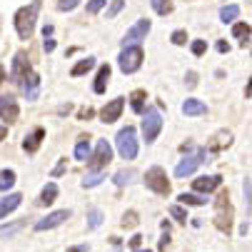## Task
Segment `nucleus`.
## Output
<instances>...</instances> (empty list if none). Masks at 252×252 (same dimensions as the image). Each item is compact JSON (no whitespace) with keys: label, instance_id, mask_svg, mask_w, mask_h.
I'll list each match as a JSON object with an SVG mask.
<instances>
[{"label":"nucleus","instance_id":"nucleus-31","mask_svg":"<svg viewBox=\"0 0 252 252\" xmlns=\"http://www.w3.org/2000/svg\"><path fill=\"white\" fill-rule=\"evenodd\" d=\"M25 227V220H18V222H13V225H5V227H0V237H10V235H15L18 230H23Z\"/></svg>","mask_w":252,"mask_h":252},{"label":"nucleus","instance_id":"nucleus-39","mask_svg":"<svg viewBox=\"0 0 252 252\" xmlns=\"http://www.w3.org/2000/svg\"><path fill=\"white\" fill-rule=\"evenodd\" d=\"M65 170H67V162H65V160H60V162H58V165L53 167V172H50V175H53V177H60V175L65 172Z\"/></svg>","mask_w":252,"mask_h":252},{"label":"nucleus","instance_id":"nucleus-51","mask_svg":"<svg viewBox=\"0 0 252 252\" xmlns=\"http://www.w3.org/2000/svg\"><path fill=\"white\" fill-rule=\"evenodd\" d=\"M5 80V70H3V65H0V83Z\"/></svg>","mask_w":252,"mask_h":252},{"label":"nucleus","instance_id":"nucleus-13","mask_svg":"<svg viewBox=\"0 0 252 252\" xmlns=\"http://www.w3.org/2000/svg\"><path fill=\"white\" fill-rule=\"evenodd\" d=\"M28 73H30L28 55H25V53H15V58H13V70H10V78H13L15 83H20V80H23Z\"/></svg>","mask_w":252,"mask_h":252},{"label":"nucleus","instance_id":"nucleus-26","mask_svg":"<svg viewBox=\"0 0 252 252\" xmlns=\"http://www.w3.org/2000/svg\"><path fill=\"white\" fill-rule=\"evenodd\" d=\"M177 200H180V205H183V207H188V205H205V202H207L205 197H200V195H192V192H183V195H180Z\"/></svg>","mask_w":252,"mask_h":252},{"label":"nucleus","instance_id":"nucleus-40","mask_svg":"<svg viewBox=\"0 0 252 252\" xmlns=\"http://www.w3.org/2000/svg\"><path fill=\"white\" fill-rule=\"evenodd\" d=\"M90 250V245H73V247H67L65 252H88Z\"/></svg>","mask_w":252,"mask_h":252},{"label":"nucleus","instance_id":"nucleus-17","mask_svg":"<svg viewBox=\"0 0 252 252\" xmlns=\"http://www.w3.org/2000/svg\"><path fill=\"white\" fill-rule=\"evenodd\" d=\"M107 80H110V65H100V70H97V78H95V85H93V90L97 93V95H102L105 93V88H107Z\"/></svg>","mask_w":252,"mask_h":252},{"label":"nucleus","instance_id":"nucleus-42","mask_svg":"<svg viewBox=\"0 0 252 252\" xmlns=\"http://www.w3.org/2000/svg\"><path fill=\"white\" fill-rule=\"evenodd\" d=\"M78 118H80V120H88V118H93V107H83V110L78 113Z\"/></svg>","mask_w":252,"mask_h":252},{"label":"nucleus","instance_id":"nucleus-24","mask_svg":"<svg viewBox=\"0 0 252 252\" xmlns=\"http://www.w3.org/2000/svg\"><path fill=\"white\" fill-rule=\"evenodd\" d=\"M105 180V172L102 170H93L90 175H85L83 177V188H95V185H100Z\"/></svg>","mask_w":252,"mask_h":252},{"label":"nucleus","instance_id":"nucleus-9","mask_svg":"<svg viewBox=\"0 0 252 252\" xmlns=\"http://www.w3.org/2000/svg\"><path fill=\"white\" fill-rule=\"evenodd\" d=\"M67 218H70V210H55V212H50V215H48V218H43L40 222H35V230H38V232L53 230V227L63 225Z\"/></svg>","mask_w":252,"mask_h":252},{"label":"nucleus","instance_id":"nucleus-23","mask_svg":"<svg viewBox=\"0 0 252 252\" xmlns=\"http://www.w3.org/2000/svg\"><path fill=\"white\" fill-rule=\"evenodd\" d=\"M137 177V170H120V172H115V185L118 188H123V185H127V183H132V180Z\"/></svg>","mask_w":252,"mask_h":252},{"label":"nucleus","instance_id":"nucleus-11","mask_svg":"<svg viewBox=\"0 0 252 252\" xmlns=\"http://www.w3.org/2000/svg\"><path fill=\"white\" fill-rule=\"evenodd\" d=\"M123 107H125V97H115V100H110L102 110H100V120L102 123H115L118 118H120V113H123Z\"/></svg>","mask_w":252,"mask_h":252},{"label":"nucleus","instance_id":"nucleus-14","mask_svg":"<svg viewBox=\"0 0 252 252\" xmlns=\"http://www.w3.org/2000/svg\"><path fill=\"white\" fill-rule=\"evenodd\" d=\"M220 175H202V177H197V180H192V190H197V192H212V190H218L220 188Z\"/></svg>","mask_w":252,"mask_h":252},{"label":"nucleus","instance_id":"nucleus-48","mask_svg":"<svg viewBox=\"0 0 252 252\" xmlns=\"http://www.w3.org/2000/svg\"><path fill=\"white\" fill-rule=\"evenodd\" d=\"M50 35H53V25H45L43 28V38H50Z\"/></svg>","mask_w":252,"mask_h":252},{"label":"nucleus","instance_id":"nucleus-15","mask_svg":"<svg viewBox=\"0 0 252 252\" xmlns=\"http://www.w3.org/2000/svg\"><path fill=\"white\" fill-rule=\"evenodd\" d=\"M43 137H45V130L43 127H35L25 140H23V148H25V153H35L40 148V142H43Z\"/></svg>","mask_w":252,"mask_h":252},{"label":"nucleus","instance_id":"nucleus-16","mask_svg":"<svg viewBox=\"0 0 252 252\" xmlns=\"http://www.w3.org/2000/svg\"><path fill=\"white\" fill-rule=\"evenodd\" d=\"M183 113H185V115H190V118H195V115H205V113H207V105H205L202 100L188 97V100L183 102Z\"/></svg>","mask_w":252,"mask_h":252},{"label":"nucleus","instance_id":"nucleus-45","mask_svg":"<svg viewBox=\"0 0 252 252\" xmlns=\"http://www.w3.org/2000/svg\"><path fill=\"white\" fill-rule=\"evenodd\" d=\"M197 85V75L195 73H188V88H195Z\"/></svg>","mask_w":252,"mask_h":252},{"label":"nucleus","instance_id":"nucleus-32","mask_svg":"<svg viewBox=\"0 0 252 252\" xmlns=\"http://www.w3.org/2000/svg\"><path fill=\"white\" fill-rule=\"evenodd\" d=\"M123 8H125V0H113V3H110V8L105 10V18H107V20H113V18H115V15L123 10Z\"/></svg>","mask_w":252,"mask_h":252},{"label":"nucleus","instance_id":"nucleus-25","mask_svg":"<svg viewBox=\"0 0 252 252\" xmlns=\"http://www.w3.org/2000/svg\"><path fill=\"white\" fill-rule=\"evenodd\" d=\"M145 97H148L145 90H135V93L130 95V100H132L130 105H132V110H135V113H142V110H145V107H142V105H145Z\"/></svg>","mask_w":252,"mask_h":252},{"label":"nucleus","instance_id":"nucleus-3","mask_svg":"<svg viewBox=\"0 0 252 252\" xmlns=\"http://www.w3.org/2000/svg\"><path fill=\"white\" fill-rule=\"evenodd\" d=\"M205 158H207V153H205V148H192L183 160L177 162V167H175V175L177 177H188V175H192L202 162H205Z\"/></svg>","mask_w":252,"mask_h":252},{"label":"nucleus","instance_id":"nucleus-19","mask_svg":"<svg viewBox=\"0 0 252 252\" xmlns=\"http://www.w3.org/2000/svg\"><path fill=\"white\" fill-rule=\"evenodd\" d=\"M93 67H95V58H85V60H80L73 70H70V75H73V78H80V75L90 73Z\"/></svg>","mask_w":252,"mask_h":252},{"label":"nucleus","instance_id":"nucleus-37","mask_svg":"<svg viewBox=\"0 0 252 252\" xmlns=\"http://www.w3.org/2000/svg\"><path fill=\"white\" fill-rule=\"evenodd\" d=\"M135 222H137V212H135V210L125 212V218H123V225H125V227H132Z\"/></svg>","mask_w":252,"mask_h":252},{"label":"nucleus","instance_id":"nucleus-4","mask_svg":"<svg viewBox=\"0 0 252 252\" xmlns=\"http://www.w3.org/2000/svg\"><path fill=\"white\" fill-rule=\"evenodd\" d=\"M162 130V118L155 107H148V110H142V137L145 142H155L158 135Z\"/></svg>","mask_w":252,"mask_h":252},{"label":"nucleus","instance_id":"nucleus-43","mask_svg":"<svg viewBox=\"0 0 252 252\" xmlns=\"http://www.w3.org/2000/svg\"><path fill=\"white\" fill-rule=\"evenodd\" d=\"M245 205L250 207V177H245Z\"/></svg>","mask_w":252,"mask_h":252},{"label":"nucleus","instance_id":"nucleus-29","mask_svg":"<svg viewBox=\"0 0 252 252\" xmlns=\"http://www.w3.org/2000/svg\"><path fill=\"white\" fill-rule=\"evenodd\" d=\"M100 225H102V212H100L97 207H93V210L88 212V227L95 230V227H100Z\"/></svg>","mask_w":252,"mask_h":252},{"label":"nucleus","instance_id":"nucleus-21","mask_svg":"<svg viewBox=\"0 0 252 252\" xmlns=\"http://www.w3.org/2000/svg\"><path fill=\"white\" fill-rule=\"evenodd\" d=\"M55 197H58V185L55 183H48L43 188V192H40V205H53Z\"/></svg>","mask_w":252,"mask_h":252},{"label":"nucleus","instance_id":"nucleus-8","mask_svg":"<svg viewBox=\"0 0 252 252\" xmlns=\"http://www.w3.org/2000/svg\"><path fill=\"white\" fill-rule=\"evenodd\" d=\"M150 28H153V23H150L148 18H140V20H137V25H132V28L125 32L123 45H137V43H140V40L150 32Z\"/></svg>","mask_w":252,"mask_h":252},{"label":"nucleus","instance_id":"nucleus-34","mask_svg":"<svg viewBox=\"0 0 252 252\" xmlns=\"http://www.w3.org/2000/svg\"><path fill=\"white\" fill-rule=\"evenodd\" d=\"M78 5H80V0H58V10H63V13L73 10V8H78Z\"/></svg>","mask_w":252,"mask_h":252},{"label":"nucleus","instance_id":"nucleus-38","mask_svg":"<svg viewBox=\"0 0 252 252\" xmlns=\"http://www.w3.org/2000/svg\"><path fill=\"white\" fill-rule=\"evenodd\" d=\"M205 50H207V43L205 40H195L192 43V55H202Z\"/></svg>","mask_w":252,"mask_h":252},{"label":"nucleus","instance_id":"nucleus-28","mask_svg":"<svg viewBox=\"0 0 252 252\" xmlns=\"http://www.w3.org/2000/svg\"><path fill=\"white\" fill-rule=\"evenodd\" d=\"M15 185V172L13 170H3L0 172V190H10Z\"/></svg>","mask_w":252,"mask_h":252},{"label":"nucleus","instance_id":"nucleus-33","mask_svg":"<svg viewBox=\"0 0 252 252\" xmlns=\"http://www.w3.org/2000/svg\"><path fill=\"white\" fill-rule=\"evenodd\" d=\"M170 215H172L177 222H185V220H188V212H185L183 205H170Z\"/></svg>","mask_w":252,"mask_h":252},{"label":"nucleus","instance_id":"nucleus-46","mask_svg":"<svg viewBox=\"0 0 252 252\" xmlns=\"http://www.w3.org/2000/svg\"><path fill=\"white\" fill-rule=\"evenodd\" d=\"M167 245H170V235H167V232H162V240H160V250H165Z\"/></svg>","mask_w":252,"mask_h":252},{"label":"nucleus","instance_id":"nucleus-18","mask_svg":"<svg viewBox=\"0 0 252 252\" xmlns=\"http://www.w3.org/2000/svg\"><path fill=\"white\" fill-rule=\"evenodd\" d=\"M20 200H23V197H20L18 192H15V195H8V197H3V200H0V220H3L5 215H10V212H13V210L20 205Z\"/></svg>","mask_w":252,"mask_h":252},{"label":"nucleus","instance_id":"nucleus-20","mask_svg":"<svg viewBox=\"0 0 252 252\" xmlns=\"http://www.w3.org/2000/svg\"><path fill=\"white\" fill-rule=\"evenodd\" d=\"M88 158H90V140H88V137H80L78 145H75V160L85 162Z\"/></svg>","mask_w":252,"mask_h":252},{"label":"nucleus","instance_id":"nucleus-41","mask_svg":"<svg viewBox=\"0 0 252 252\" xmlns=\"http://www.w3.org/2000/svg\"><path fill=\"white\" fill-rule=\"evenodd\" d=\"M43 50H45V53H53V50H55V40H53V38H45V43H43Z\"/></svg>","mask_w":252,"mask_h":252},{"label":"nucleus","instance_id":"nucleus-30","mask_svg":"<svg viewBox=\"0 0 252 252\" xmlns=\"http://www.w3.org/2000/svg\"><path fill=\"white\" fill-rule=\"evenodd\" d=\"M237 15H240V8H237V5H227V8L220 10V20H222V23H232Z\"/></svg>","mask_w":252,"mask_h":252},{"label":"nucleus","instance_id":"nucleus-7","mask_svg":"<svg viewBox=\"0 0 252 252\" xmlns=\"http://www.w3.org/2000/svg\"><path fill=\"white\" fill-rule=\"evenodd\" d=\"M88 160H90V167H93V170H105L107 165H110V160H113V148H110V142H107V140H100L97 148H95V153H93Z\"/></svg>","mask_w":252,"mask_h":252},{"label":"nucleus","instance_id":"nucleus-49","mask_svg":"<svg viewBox=\"0 0 252 252\" xmlns=\"http://www.w3.org/2000/svg\"><path fill=\"white\" fill-rule=\"evenodd\" d=\"M160 227H162V232H170V222H167V220H162Z\"/></svg>","mask_w":252,"mask_h":252},{"label":"nucleus","instance_id":"nucleus-22","mask_svg":"<svg viewBox=\"0 0 252 252\" xmlns=\"http://www.w3.org/2000/svg\"><path fill=\"white\" fill-rule=\"evenodd\" d=\"M232 35H235V38H240V45L245 48V45L250 43V25H247V23H237V25L232 28Z\"/></svg>","mask_w":252,"mask_h":252},{"label":"nucleus","instance_id":"nucleus-1","mask_svg":"<svg viewBox=\"0 0 252 252\" xmlns=\"http://www.w3.org/2000/svg\"><path fill=\"white\" fill-rule=\"evenodd\" d=\"M38 10H40V0H32L30 5L15 13V30L20 35V40H30V35L35 30V20H38Z\"/></svg>","mask_w":252,"mask_h":252},{"label":"nucleus","instance_id":"nucleus-6","mask_svg":"<svg viewBox=\"0 0 252 252\" xmlns=\"http://www.w3.org/2000/svg\"><path fill=\"white\" fill-rule=\"evenodd\" d=\"M145 185H148L153 192H158V195H167V192H170L167 175H165V170H162L160 165H155V167H150V170L145 172Z\"/></svg>","mask_w":252,"mask_h":252},{"label":"nucleus","instance_id":"nucleus-35","mask_svg":"<svg viewBox=\"0 0 252 252\" xmlns=\"http://www.w3.org/2000/svg\"><path fill=\"white\" fill-rule=\"evenodd\" d=\"M170 40H172L175 45H185V40H188V32H185V30H175V32L170 35Z\"/></svg>","mask_w":252,"mask_h":252},{"label":"nucleus","instance_id":"nucleus-27","mask_svg":"<svg viewBox=\"0 0 252 252\" xmlns=\"http://www.w3.org/2000/svg\"><path fill=\"white\" fill-rule=\"evenodd\" d=\"M150 5L158 15H167L172 10V0H150Z\"/></svg>","mask_w":252,"mask_h":252},{"label":"nucleus","instance_id":"nucleus-5","mask_svg":"<svg viewBox=\"0 0 252 252\" xmlns=\"http://www.w3.org/2000/svg\"><path fill=\"white\" fill-rule=\"evenodd\" d=\"M118 60H120V70L125 75H130L135 70H140V65H142V48L140 45H125Z\"/></svg>","mask_w":252,"mask_h":252},{"label":"nucleus","instance_id":"nucleus-2","mask_svg":"<svg viewBox=\"0 0 252 252\" xmlns=\"http://www.w3.org/2000/svg\"><path fill=\"white\" fill-rule=\"evenodd\" d=\"M115 145H118V153L125 158V160H135L137 158V135H135V127H123L115 137Z\"/></svg>","mask_w":252,"mask_h":252},{"label":"nucleus","instance_id":"nucleus-36","mask_svg":"<svg viewBox=\"0 0 252 252\" xmlns=\"http://www.w3.org/2000/svg\"><path fill=\"white\" fill-rule=\"evenodd\" d=\"M102 8H105V0H90V3H88V8H85V10H88L90 15H95V13H100Z\"/></svg>","mask_w":252,"mask_h":252},{"label":"nucleus","instance_id":"nucleus-47","mask_svg":"<svg viewBox=\"0 0 252 252\" xmlns=\"http://www.w3.org/2000/svg\"><path fill=\"white\" fill-rule=\"evenodd\" d=\"M218 50H220V53H230V45H227L225 40H220V43H218Z\"/></svg>","mask_w":252,"mask_h":252},{"label":"nucleus","instance_id":"nucleus-50","mask_svg":"<svg viewBox=\"0 0 252 252\" xmlns=\"http://www.w3.org/2000/svg\"><path fill=\"white\" fill-rule=\"evenodd\" d=\"M5 135H8V130H5V125H0V140H5Z\"/></svg>","mask_w":252,"mask_h":252},{"label":"nucleus","instance_id":"nucleus-44","mask_svg":"<svg viewBox=\"0 0 252 252\" xmlns=\"http://www.w3.org/2000/svg\"><path fill=\"white\" fill-rule=\"evenodd\" d=\"M140 242H142V237H140V235H135V237L130 240V247H132V252H135V250H140Z\"/></svg>","mask_w":252,"mask_h":252},{"label":"nucleus","instance_id":"nucleus-10","mask_svg":"<svg viewBox=\"0 0 252 252\" xmlns=\"http://www.w3.org/2000/svg\"><path fill=\"white\" fill-rule=\"evenodd\" d=\"M20 115V107H18V100L13 95H3L0 97V118L5 123H15Z\"/></svg>","mask_w":252,"mask_h":252},{"label":"nucleus","instance_id":"nucleus-52","mask_svg":"<svg viewBox=\"0 0 252 252\" xmlns=\"http://www.w3.org/2000/svg\"><path fill=\"white\" fill-rule=\"evenodd\" d=\"M135 252H153V250H142V247H140V250H135Z\"/></svg>","mask_w":252,"mask_h":252},{"label":"nucleus","instance_id":"nucleus-12","mask_svg":"<svg viewBox=\"0 0 252 252\" xmlns=\"http://www.w3.org/2000/svg\"><path fill=\"white\" fill-rule=\"evenodd\" d=\"M20 88H23V93H25L28 100H38V93H40V75L30 70V73L20 80Z\"/></svg>","mask_w":252,"mask_h":252}]
</instances>
